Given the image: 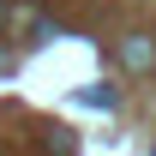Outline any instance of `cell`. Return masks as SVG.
I'll list each match as a JSON object with an SVG mask.
<instances>
[{"instance_id": "obj_1", "label": "cell", "mask_w": 156, "mask_h": 156, "mask_svg": "<svg viewBox=\"0 0 156 156\" xmlns=\"http://www.w3.org/2000/svg\"><path fill=\"white\" fill-rule=\"evenodd\" d=\"M120 60H126V72H150L156 66V42L150 36H126L120 42Z\"/></svg>"}, {"instance_id": "obj_2", "label": "cell", "mask_w": 156, "mask_h": 156, "mask_svg": "<svg viewBox=\"0 0 156 156\" xmlns=\"http://www.w3.org/2000/svg\"><path fill=\"white\" fill-rule=\"evenodd\" d=\"M48 156H72V138L60 132V138H48Z\"/></svg>"}]
</instances>
